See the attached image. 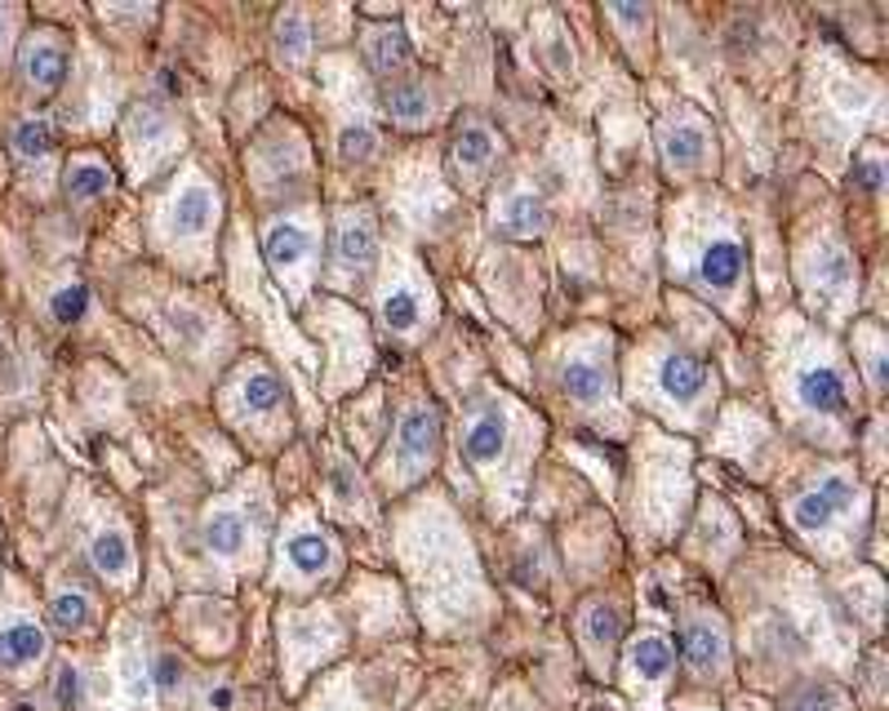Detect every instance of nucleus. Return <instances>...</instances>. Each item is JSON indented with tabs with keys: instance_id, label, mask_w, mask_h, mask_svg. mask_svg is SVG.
<instances>
[{
	"instance_id": "obj_1",
	"label": "nucleus",
	"mask_w": 889,
	"mask_h": 711,
	"mask_svg": "<svg viewBox=\"0 0 889 711\" xmlns=\"http://www.w3.org/2000/svg\"><path fill=\"white\" fill-rule=\"evenodd\" d=\"M681 271L707 298H734L747 280V249L730 223H712L690 236V249H681Z\"/></svg>"
},
{
	"instance_id": "obj_2",
	"label": "nucleus",
	"mask_w": 889,
	"mask_h": 711,
	"mask_svg": "<svg viewBox=\"0 0 889 711\" xmlns=\"http://www.w3.org/2000/svg\"><path fill=\"white\" fill-rule=\"evenodd\" d=\"M262 258L271 267V276L289 289V298H303L317 271V223L299 218V214H285L271 218L262 227Z\"/></svg>"
},
{
	"instance_id": "obj_3",
	"label": "nucleus",
	"mask_w": 889,
	"mask_h": 711,
	"mask_svg": "<svg viewBox=\"0 0 889 711\" xmlns=\"http://www.w3.org/2000/svg\"><path fill=\"white\" fill-rule=\"evenodd\" d=\"M800 280H805V293L814 298V307H823L831 320H840L849 311V302L858 298V267L836 236H818L805 249Z\"/></svg>"
},
{
	"instance_id": "obj_4",
	"label": "nucleus",
	"mask_w": 889,
	"mask_h": 711,
	"mask_svg": "<svg viewBox=\"0 0 889 711\" xmlns=\"http://www.w3.org/2000/svg\"><path fill=\"white\" fill-rule=\"evenodd\" d=\"M436 450H441V414L436 405H410L396 423V436H392V450H387V485H414L432 463H436Z\"/></svg>"
},
{
	"instance_id": "obj_5",
	"label": "nucleus",
	"mask_w": 889,
	"mask_h": 711,
	"mask_svg": "<svg viewBox=\"0 0 889 711\" xmlns=\"http://www.w3.org/2000/svg\"><path fill=\"white\" fill-rule=\"evenodd\" d=\"M379 258V227H374V214L365 205L356 209H339L334 227H330V276L334 285H352L361 276H370Z\"/></svg>"
},
{
	"instance_id": "obj_6",
	"label": "nucleus",
	"mask_w": 889,
	"mask_h": 711,
	"mask_svg": "<svg viewBox=\"0 0 889 711\" xmlns=\"http://www.w3.org/2000/svg\"><path fill=\"white\" fill-rule=\"evenodd\" d=\"M858 503V481L849 472H823L818 481H809L792 503H787V521L800 534H827L831 525H840L849 516V507Z\"/></svg>"
},
{
	"instance_id": "obj_7",
	"label": "nucleus",
	"mask_w": 889,
	"mask_h": 711,
	"mask_svg": "<svg viewBox=\"0 0 889 711\" xmlns=\"http://www.w3.org/2000/svg\"><path fill=\"white\" fill-rule=\"evenodd\" d=\"M792 401L809 419H845L849 414V383L845 370L831 361L827 351H809L805 361L792 370Z\"/></svg>"
},
{
	"instance_id": "obj_8",
	"label": "nucleus",
	"mask_w": 889,
	"mask_h": 711,
	"mask_svg": "<svg viewBox=\"0 0 889 711\" xmlns=\"http://www.w3.org/2000/svg\"><path fill=\"white\" fill-rule=\"evenodd\" d=\"M650 388H654L659 405H668L672 414H690V410H699L707 401L712 374L703 370L699 356H690L681 347H668L654 361V370H650Z\"/></svg>"
},
{
	"instance_id": "obj_9",
	"label": "nucleus",
	"mask_w": 889,
	"mask_h": 711,
	"mask_svg": "<svg viewBox=\"0 0 889 711\" xmlns=\"http://www.w3.org/2000/svg\"><path fill=\"white\" fill-rule=\"evenodd\" d=\"M659 156L672 178H694L712 161V125L699 112H672L659 125Z\"/></svg>"
},
{
	"instance_id": "obj_10",
	"label": "nucleus",
	"mask_w": 889,
	"mask_h": 711,
	"mask_svg": "<svg viewBox=\"0 0 889 711\" xmlns=\"http://www.w3.org/2000/svg\"><path fill=\"white\" fill-rule=\"evenodd\" d=\"M218 218H223V196L200 178L192 174L174 196H169V209H165V223H169V236L174 240H209L218 231Z\"/></svg>"
},
{
	"instance_id": "obj_11",
	"label": "nucleus",
	"mask_w": 889,
	"mask_h": 711,
	"mask_svg": "<svg viewBox=\"0 0 889 711\" xmlns=\"http://www.w3.org/2000/svg\"><path fill=\"white\" fill-rule=\"evenodd\" d=\"M681 658L694 680H725L730 671V640L712 614H685L681 622Z\"/></svg>"
},
{
	"instance_id": "obj_12",
	"label": "nucleus",
	"mask_w": 889,
	"mask_h": 711,
	"mask_svg": "<svg viewBox=\"0 0 889 711\" xmlns=\"http://www.w3.org/2000/svg\"><path fill=\"white\" fill-rule=\"evenodd\" d=\"M672 671H676V649H672L668 636H659V631H641V636L628 640V653H623V680H628L632 693H659V689H668Z\"/></svg>"
},
{
	"instance_id": "obj_13",
	"label": "nucleus",
	"mask_w": 889,
	"mask_h": 711,
	"mask_svg": "<svg viewBox=\"0 0 889 711\" xmlns=\"http://www.w3.org/2000/svg\"><path fill=\"white\" fill-rule=\"evenodd\" d=\"M280 560H285V569L299 578V583H321V578L334 574L339 547H334V538H330L321 525H299V529L285 534Z\"/></svg>"
},
{
	"instance_id": "obj_14",
	"label": "nucleus",
	"mask_w": 889,
	"mask_h": 711,
	"mask_svg": "<svg viewBox=\"0 0 889 711\" xmlns=\"http://www.w3.org/2000/svg\"><path fill=\"white\" fill-rule=\"evenodd\" d=\"M379 320L392 333H418L423 324H432V293L423 289L418 276L401 271L379 289Z\"/></svg>"
},
{
	"instance_id": "obj_15",
	"label": "nucleus",
	"mask_w": 889,
	"mask_h": 711,
	"mask_svg": "<svg viewBox=\"0 0 889 711\" xmlns=\"http://www.w3.org/2000/svg\"><path fill=\"white\" fill-rule=\"evenodd\" d=\"M498 152H503V138H498L485 121H463V125L454 130V143H449V169H454L458 183L476 187V183L494 169Z\"/></svg>"
},
{
	"instance_id": "obj_16",
	"label": "nucleus",
	"mask_w": 889,
	"mask_h": 711,
	"mask_svg": "<svg viewBox=\"0 0 889 711\" xmlns=\"http://www.w3.org/2000/svg\"><path fill=\"white\" fill-rule=\"evenodd\" d=\"M19 68H23V81L41 94L59 90L63 76H68V41L50 28H37L23 45H19Z\"/></svg>"
},
{
	"instance_id": "obj_17",
	"label": "nucleus",
	"mask_w": 889,
	"mask_h": 711,
	"mask_svg": "<svg viewBox=\"0 0 889 711\" xmlns=\"http://www.w3.org/2000/svg\"><path fill=\"white\" fill-rule=\"evenodd\" d=\"M463 445H467V458L476 467H498L507 458V445H511V419L503 405H476L467 414V427H463Z\"/></svg>"
},
{
	"instance_id": "obj_18",
	"label": "nucleus",
	"mask_w": 889,
	"mask_h": 711,
	"mask_svg": "<svg viewBox=\"0 0 889 711\" xmlns=\"http://www.w3.org/2000/svg\"><path fill=\"white\" fill-rule=\"evenodd\" d=\"M578 636H582V649L591 658L597 671H610V658L623 640V614L614 600H587L578 609Z\"/></svg>"
},
{
	"instance_id": "obj_19",
	"label": "nucleus",
	"mask_w": 889,
	"mask_h": 711,
	"mask_svg": "<svg viewBox=\"0 0 889 711\" xmlns=\"http://www.w3.org/2000/svg\"><path fill=\"white\" fill-rule=\"evenodd\" d=\"M560 383L569 392V401L578 405H606L610 401V365L597 351H573L560 365Z\"/></svg>"
},
{
	"instance_id": "obj_20",
	"label": "nucleus",
	"mask_w": 889,
	"mask_h": 711,
	"mask_svg": "<svg viewBox=\"0 0 889 711\" xmlns=\"http://www.w3.org/2000/svg\"><path fill=\"white\" fill-rule=\"evenodd\" d=\"M383 112L405 130H423L436 116V90L427 81H418V76H396L383 90Z\"/></svg>"
},
{
	"instance_id": "obj_21",
	"label": "nucleus",
	"mask_w": 889,
	"mask_h": 711,
	"mask_svg": "<svg viewBox=\"0 0 889 711\" xmlns=\"http://www.w3.org/2000/svg\"><path fill=\"white\" fill-rule=\"evenodd\" d=\"M494 231L511 236V240H534L547 231V205L538 192L529 187H516L507 192L498 205H494Z\"/></svg>"
},
{
	"instance_id": "obj_22",
	"label": "nucleus",
	"mask_w": 889,
	"mask_h": 711,
	"mask_svg": "<svg viewBox=\"0 0 889 711\" xmlns=\"http://www.w3.org/2000/svg\"><path fill=\"white\" fill-rule=\"evenodd\" d=\"M50 640L37 622H10L0 627V671L6 676H19V671H32L41 658H45Z\"/></svg>"
},
{
	"instance_id": "obj_23",
	"label": "nucleus",
	"mask_w": 889,
	"mask_h": 711,
	"mask_svg": "<svg viewBox=\"0 0 889 711\" xmlns=\"http://www.w3.org/2000/svg\"><path fill=\"white\" fill-rule=\"evenodd\" d=\"M365 63L374 68V76H401L410 63H414V50H410V37L392 23H379L365 32Z\"/></svg>"
},
{
	"instance_id": "obj_24",
	"label": "nucleus",
	"mask_w": 889,
	"mask_h": 711,
	"mask_svg": "<svg viewBox=\"0 0 889 711\" xmlns=\"http://www.w3.org/2000/svg\"><path fill=\"white\" fill-rule=\"evenodd\" d=\"M236 401H240V410H245L249 419H271V414L285 410V392H280L276 374L262 370V365H249V370L236 379Z\"/></svg>"
},
{
	"instance_id": "obj_25",
	"label": "nucleus",
	"mask_w": 889,
	"mask_h": 711,
	"mask_svg": "<svg viewBox=\"0 0 889 711\" xmlns=\"http://www.w3.org/2000/svg\"><path fill=\"white\" fill-rule=\"evenodd\" d=\"M249 543V521L236 507H214L205 516V552L218 560H236Z\"/></svg>"
},
{
	"instance_id": "obj_26",
	"label": "nucleus",
	"mask_w": 889,
	"mask_h": 711,
	"mask_svg": "<svg viewBox=\"0 0 889 711\" xmlns=\"http://www.w3.org/2000/svg\"><path fill=\"white\" fill-rule=\"evenodd\" d=\"M271 45H276V59H280V63L303 68L308 54H312V23H308V14H303V10H285V14H276Z\"/></svg>"
},
{
	"instance_id": "obj_27",
	"label": "nucleus",
	"mask_w": 889,
	"mask_h": 711,
	"mask_svg": "<svg viewBox=\"0 0 889 711\" xmlns=\"http://www.w3.org/2000/svg\"><path fill=\"white\" fill-rule=\"evenodd\" d=\"M63 192H68L72 205H94V200H103V196L112 192V169H107L103 161H94V156H76V161L68 165Z\"/></svg>"
},
{
	"instance_id": "obj_28",
	"label": "nucleus",
	"mask_w": 889,
	"mask_h": 711,
	"mask_svg": "<svg viewBox=\"0 0 889 711\" xmlns=\"http://www.w3.org/2000/svg\"><path fill=\"white\" fill-rule=\"evenodd\" d=\"M90 565L103 574V578H130L134 574V543H130V534H121V529H103V534H94V543H90Z\"/></svg>"
},
{
	"instance_id": "obj_29",
	"label": "nucleus",
	"mask_w": 889,
	"mask_h": 711,
	"mask_svg": "<svg viewBox=\"0 0 889 711\" xmlns=\"http://www.w3.org/2000/svg\"><path fill=\"white\" fill-rule=\"evenodd\" d=\"M50 627H54L59 636L85 631V627H90V600H85V591H59V596L50 600Z\"/></svg>"
},
{
	"instance_id": "obj_30",
	"label": "nucleus",
	"mask_w": 889,
	"mask_h": 711,
	"mask_svg": "<svg viewBox=\"0 0 889 711\" xmlns=\"http://www.w3.org/2000/svg\"><path fill=\"white\" fill-rule=\"evenodd\" d=\"M854 347H858V356H862V370H867L871 392L880 396V388H885V338H880V329H876V324H862V329L854 333Z\"/></svg>"
},
{
	"instance_id": "obj_31",
	"label": "nucleus",
	"mask_w": 889,
	"mask_h": 711,
	"mask_svg": "<svg viewBox=\"0 0 889 711\" xmlns=\"http://www.w3.org/2000/svg\"><path fill=\"white\" fill-rule=\"evenodd\" d=\"M783 711H849V698L836 684H805L787 698Z\"/></svg>"
},
{
	"instance_id": "obj_32",
	"label": "nucleus",
	"mask_w": 889,
	"mask_h": 711,
	"mask_svg": "<svg viewBox=\"0 0 889 711\" xmlns=\"http://www.w3.org/2000/svg\"><path fill=\"white\" fill-rule=\"evenodd\" d=\"M54 147V130L45 125V121H23L19 130H14V152L23 156V161H32V156H45Z\"/></svg>"
},
{
	"instance_id": "obj_33",
	"label": "nucleus",
	"mask_w": 889,
	"mask_h": 711,
	"mask_svg": "<svg viewBox=\"0 0 889 711\" xmlns=\"http://www.w3.org/2000/svg\"><path fill=\"white\" fill-rule=\"evenodd\" d=\"M374 147H379L374 130H370V125H356V130H343L339 156H343L348 165H361V161H370V156H374Z\"/></svg>"
},
{
	"instance_id": "obj_34",
	"label": "nucleus",
	"mask_w": 889,
	"mask_h": 711,
	"mask_svg": "<svg viewBox=\"0 0 889 711\" xmlns=\"http://www.w3.org/2000/svg\"><path fill=\"white\" fill-rule=\"evenodd\" d=\"M880 178H885V156H880L876 147H867V152L854 161V183H858V187H867V192H876V187H880Z\"/></svg>"
},
{
	"instance_id": "obj_35",
	"label": "nucleus",
	"mask_w": 889,
	"mask_h": 711,
	"mask_svg": "<svg viewBox=\"0 0 889 711\" xmlns=\"http://www.w3.org/2000/svg\"><path fill=\"white\" fill-rule=\"evenodd\" d=\"M54 707H59V711H76V707H81V671H76V667H63V671H59Z\"/></svg>"
},
{
	"instance_id": "obj_36",
	"label": "nucleus",
	"mask_w": 889,
	"mask_h": 711,
	"mask_svg": "<svg viewBox=\"0 0 889 711\" xmlns=\"http://www.w3.org/2000/svg\"><path fill=\"white\" fill-rule=\"evenodd\" d=\"M50 307H54V320H76V316L85 311V285H68V289H59Z\"/></svg>"
},
{
	"instance_id": "obj_37",
	"label": "nucleus",
	"mask_w": 889,
	"mask_h": 711,
	"mask_svg": "<svg viewBox=\"0 0 889 711\" xmlns=\"http://www.w3.org/2000/svg\"><path fill=\"white\" fill-rule=\"evenodd\" d=\"M156 689H161L165 698H174V693L183 689V662H178L174 653H161V662H156Z\"/></svg>"
},
{
	"instance_id": "obj_38",
	"label": "nucleus",
	"mask_w": 889,
	"mask_h": 711,
	"mask_svg": "<svg viewBox=\"0 0 889 711\" xmlns=\"http://www.w3.org/2000/svg\"><path fill=\"white\" fill-rule=\"evenodd\" d=\"M14 711H37V707H28V702H19V707H14Z\"/></svg>"
},
{
	"instance_id": "obj_39",
	"label": "nucleus",
	"mask_w": 889,
	"mask_h": 711,
	"mask_svg": "<svg viewBox=\"0 0 889 711\" xmlns=\"http://www.w3.org/2000/svg\"><path fill=\"white\" fill-rule=\"evenodd\" d=\"M0 37H6V14H0Z\"/></svg>"
},
{
	"instance_id": "obj_40",
	"label": "nucleus",
	"mask_w": 889,
	"mask_h": 711,
	"mask_svg": "<svg viewBox=\"0 0 889 711\" xmlns=\"http://www.w3.org/2000/svg\"><path fill=\"white\" fill-rule=\"evenodd\" d=\"M694 711H712V707H694Z\"/></svg>"
}]
</instances>
